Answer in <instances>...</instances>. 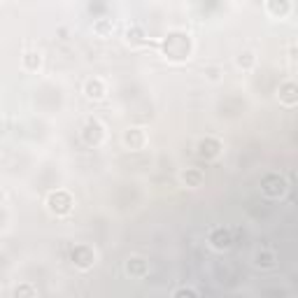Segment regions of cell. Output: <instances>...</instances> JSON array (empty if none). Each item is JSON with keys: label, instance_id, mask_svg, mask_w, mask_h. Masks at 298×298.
Segmentation results:
<instances>
[{"label": "cell", "instance_id": "1", "mask_svg": "<svg viewBox=\"0 0 298 298\" xmlns=\"http://www.w3.org/2000/svg\"><path fill=\"white\" fill-rule=\"evenodd\" d=\"M87 96L89 98H103L105 96V87H103V82L100 79H89L87 82Z\"/></svg>", "mask_w": 298, "mask_h": 298}]
</instances>
